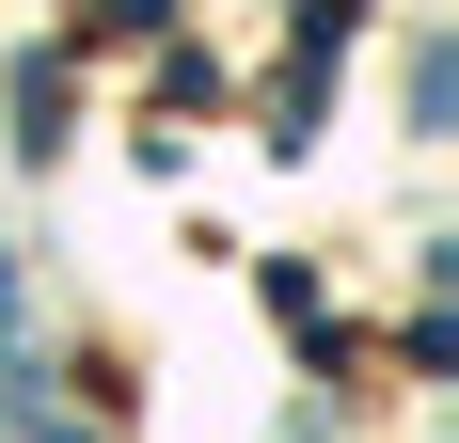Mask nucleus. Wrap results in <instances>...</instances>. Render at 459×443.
<instances>
[{"label":"nucleus","mask_w":459,"mask_h":443,"mask_svg":"<svg viewBox=\"0 0 459 443\" xmlns=\"http://www.w3.org/2000/svg\"><path fill=\"white\" fill-rule=\"evenodd\" d=\"M285 443H333V412H301V428H285Z\"/></svg>","instance_id":"nucleus-1"}]
</instances>
